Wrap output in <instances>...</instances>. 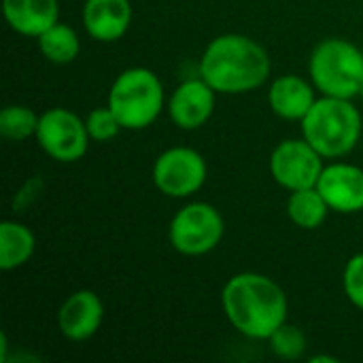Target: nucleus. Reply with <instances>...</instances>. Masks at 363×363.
Returning <instances> with one entry per match:
<instances>
[{"mask_svg": "<svg viewBox=\"0 0 363 363\" xmlns=\"http://www.w3.org/2000/svg\"><path fill=\"white\" fill-rule=\"evenodd\" d=\"M221 306L230 325L251 340H268L289 313L283 287L259 272L234 274L223 285Z\"/></svg>", "mask_w": 363, "mask_h": 363, "instance_id": "obj_1", "label": "nucleus"}, {"mask_svg": "<svg viewBox=\"0 0 363 363\" xmlns=\"http://www.w3.org/2000/svg\"><path fill=\"white\" fill-rule=\"evenodd\" d=\"M270 55L251 36L221 34L213 38L200 60V77L225 96L262 87L270 77Z\"/></svg>", "mask_w": 363, "mask_h": 363, "instance_id": "obj_2", "label": "nucleus"}, {"mask_svg": "<svg viewBox=\"0 0 363 363\" xmlns=\"http://www.w3.org/2000/svg\"><path fill=\"white\" fill-rule=\"evenodd\" d=\"M302 136L325 157L349 155L362 138L363 119L357 106L347 98L323 96L300 121Z\"/></svg>", "mask_w": 363, "mask_h": 363, "instance_id": "obj_3", "label": "nucleus"}, {"mask_svg": "<svg viewBox=\"0 0 363 363\" xmlns=\"http://www.w3.org/2000/svg\"><path fill=\"white\" fill-rule=\"evenodd\" d=\"M106 104L117 115L123 130H145L153 125L164 111V85L151 68L134 66L113 81Z\"/></svg>", "mask_w": 363, "mask_h": 363, "instance_id": "obj_4", "label": "nucleus"}, {"mask_svg": "<svg viewBox=\"0 0 363 363\" xmlns=\"http://www.w3.org/2000/svg\"><path fill=\"white\" fill-rule=\"evenodd\" d=\"M308 74L323 96L353 100L363 83V51L347 38H325L308 57Z\"/></svg>", "mask_w": 363, "mask_h": 363, "instance_id": "obj_5", "label": "nucleus"}, {"mask_svg": "<svg viewBox=\"0 0 363 363\" xmlns=\"http://www.w3.org/2000/svg\"><path fill=\"white\" fill-rule=\"evenodd\" d=\"M225 221L208 202H189L179 208L168 228L172 249L187 257H200L215 251L223 238Z\"/></svg>", "mask_w": 363, "mask_h": 363, "instance_id": "obj_6", "label": "nucleus"}, {"mask_svg": "<svg viewBox=\"0 0 363 363\" xmlns=\"http://www.w3.org/2000/svg\"><path fill=\"white\" fill-rule=\"evenodd\" d=\"M206 160L191 147H170L153 162V185L168 198H189L206 183Z\"/></svg>", "mask_w": 363, "mask_h": 363, "instance_id": "obj_7", "label": "nucleus"}, {"mask_svg": "<svg viewBox=\"0 0 363 363\" xmlns=\"http://www.w3.org/2000/svg\"><path fill=\"white\" fill-rule=\"evenodd\" d=\"M36 140L51 160L60 164H72L87 153L91 138L87 134L85 121L77 113L64 106H53L40 115Z\"/></svg>", "mask_w": 363, "mask_h": 363, "instance_id": "obj_8", "label": "nucleus"}, {"mask_svg": "<svg viewBox=\"0 0 363 363\" xmlns=\"http://www.w3.org/2000/svg\"><path fill=\"white\" fill-rule=\"evenodd\" d=\"M323 160L304 136L281 140L270 153V174L287 191L315 187L323 170Z\"/></svg>", "mask_w": 363, "mask_h": 363, "instance_id": "obj_9", "label": "nucleus"}, {"mask_svg": "<svg viewBox=\"0 0 363 363\" xmlns=\"http://www.w3.org/2000/svg\"><path fill=\"white\" fill-rule=\"evenodd\" d=\"M315 187L334 213L355 215L363 211V170L353 164L336 162L323 166Z\"/></svg>", "mask_w": 363, "mask_h": 363, "instance_id": "obj_10", "label": "nucleus"}, {"mask_svg": "<svg viewBox=\"0 0 363 363\" xmlns=\"http://www.w3.org/2000/svg\"><path fill=\"white\" fill-rule=\"evenodd\" d=\"M104 321V304L91 289L70 294L57 311L60 334L70 342H85L98 334Z\"/></svg>", "mask_w": 363, "mask_h": 363, "instance_id": "obj_11", "label": "nucleus"}, {"mask_svg": "<svg viewBox=\"0 0 363 363\" xmlns=\"http://www.w3.org/2000/svg\"><path fill=\"white\" fill-rule=\"evenodd\" d=\"M215 98L217 91L202 77L183 81L168 100L172 123L187 132L202 128L215 111Z\"/></svg>", "mask_w": 363, "mask_h": 363, "instance_id": "obj_12", "label": "nucleus"}, {"mask_svg": "<svg viewBox=\"0 0 363 363\" xmlns=\"http://www.w3.org/2000/svg\"><path fill=\"white\" fill-rule=\"evenodd\" d=\"M81 17L94 40L115 43L125 36L132 23V4L130 0H85Z\"/></svg>", "mask_w": 363, "mask_h": 363, "instance_id": "obj_13", "label": "nucleus"}, {"mask_svg": "<svg viewBox=\"0 0 363 363\" xmlns=\"http://www.w3.org/2000/svg\"><path fill=\"white\" fill-rule=\"evenodd\" d=\"M315 85L300 74H281L272 81L268 102L274 115L287 121H302L315 104Z\"/></svg>", "mask_w": 363, "mask_h": 363, "instance_id": "obj_14", "label": "nucleus"}, {"mask_svg": "<svg viewBox=\"0 0 363 363\" xmlns=\"http://www.w3.org/2000/svg\"><path fill=\"white\" fill-rule=\"evenodd\" d=\"M2 13L13 32L38 38L57 23L60 4L57 0H2Z\"/></svg>", "mask_w": 363, "mask_h": 363, "instance_id": "obj_15", "label": "nucleus"}, {"mask_svg": "<svg viewBox=\"0 0 363 363\" xmlns=\"http://www.w3.org/2000/svg\"><path fill=\"white\" fill-rule=\"evenodd\" d=\"M36 251L34 232L17 221L0 223V270L11 272L30 262Z\"/></svg>", "mask_w": 363, "mask_h": 363, "instance_id": "obj_16", "label": "nucleus"}, {"mask_svg": "<svg viewBox=\"0 0 363 363\" xmlns=\"http://www.w3.org/2000/svg\"><path fill=\"white\" fill-rule=\"evenodd\" d=\"M330 206L319 194L317 187L289 191L287 198V217L302 230H317L328 219Z\"/></svg>", "mask_w": 363, "mask_h": 363, "instance_id": "obj_17", "label": "nucleus"}, {"mask_svg": "<svg viewBox=\"0 0 363 363\" xmlns=\"http://www.w3.org/2000/svg\"><path fill=\"white\" fill-rule=\"evenodd\" d=\"M38 49L43 57L51 64H70L81 53V40L79 34L66 26V23H53L49 30H45L38 38Z\"/></svg>", "mask_w": 363, "mask_h": 363, "instance_id": "obj_18", "label": "nucleus"}, {"mask_svg": "<svg viewBox=\"0 0 363 363\" xmlns=\"http://www.w3.org/2000/svg\"><path fill=\"white\" fill-rule=\"evenodd\" d=\"M40 115H36L30 106L23 104H9L0 111V136L13 143L28 140L36 136Z\"/></svg>", "mask_w": 363, "mask_h": 363, "instance_id": "obj_19", "label": "nucleus"}, {"mask_svg": "<svg viewBox=\"0 0 363 363\" xmlns=\"http://www.w3.org/2000/svg\"><path fill=\"white\" fill-rule=\"evenodd\" d=\"M268 342H270V351H272L277 357L289 359V362L300 359V357L304 355V351H306V336H304V332H302L298 325L289 323V321H285V323L268 338Z\"/></svg>", "mask_w": 363, "mask_h": 363, "instance_id": "obj_20", "label": "nucleus"}, {"mask_svg": "<svg viewBox=\"0 0 363 363\" xmlns=\"http://www.w3.org/2000/svg\"><path fill=\"white\" fill-rule=\"evenodd\" d=\"M85 128H87L89 138L96 143H108L123 130L117 115L111 111L108 104L89 111V115L85 117Z\"/></svg>", "mask_w": 363, "mask_h": 363, "instance_id": "obj_21", "label": "nucleus"}, {"mask_svg": "<svg viewBox=\"0 0 363 363\" xmlns=\"http://www.w3.org/2000/svg\"><path fill=\"white\" fill-rule=\"evenodd\" d=\"M342 287H345L349 302L363 311V253L353 255L347 262L345 274H342Z\"/></svg>", "mask_w": 363, "mask_h": 363, "instance_id": "obj_22", "label": "nucleus"}, {"mask_svg": "<svg viewBox=\"0 0 363 363\" xmlns=\"http://www.w3.org/2000/svg\"><path fill=\"white\" fill-rule=\"evenodd\" d=\"M40 189H43V181H40L38 177L30 179V181L15 194V198H13V208H15V211L28 208V206L36 200V196H38Z\"/></svg>", "mask_w": 363, "mask_h": 363, "instance_id": "obj_23", "label": "nucleus"}, {"mask_svg": "<svg viewBox=\"0 0 363 363\" xmlns=\"http://www.w3.org/2000/svg\"><path fill=\"white\" fill-rule=\"evenodd\" d=\"M311 363H338V359L328 357V355H317V357H311Z\"/></svg>", "mask_w": 363, "mask_h": 363, "instance_id": "obj_24", "label": "nucleus"}, {"mask_svg": "<svg viewBox=\"0 0 363 363\" xmlns=\"http://www.w3.org/2000/svg\"><path fill=\"white\" fill-rule=\"evenodd\" d=\"M359 98L363 100V83H362V89H359Z\"/></svg>", "mask_w": 363, "mask_h": 363, "instance_id": "obj_25", "label": "nucleus"}]
</instances>
